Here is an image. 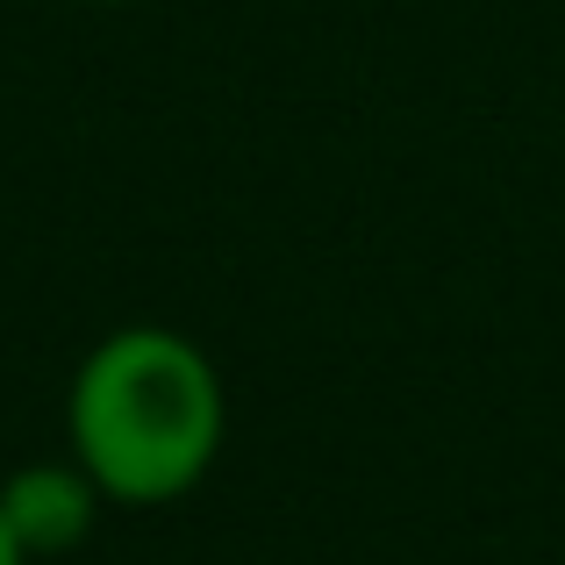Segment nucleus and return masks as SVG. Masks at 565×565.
I'll use <instances>...</instances> for the list:
<instances>
[{
    "label": "nucleus",
    "mask_w": 565,
    "mask_h": 565,
    "mask_svg": "<svg viewBox=\"0 0 565 565\" xmlns=\"http://www.w3.org/2000/svg\"><path fill=\"white\" fill-rule=\"evenodd\" d=\"M230 437V386L172 322L108 330L65 386V451L108 509H172L215 472Z\"/></svg>",
    "instance_id": "f257e3e1"
},
{
    "label": "nucleus",
    "mask_w": 565,
    "mask_h": 565,
    "mask_svg": "<svg viewBox=\"0 0 565 565\" xmlns=\"http://www.w3.org/2000/svg\"><path fill=\"white\" fill-rule=\"evenodd\" d=\"M100 509H108V494L86 480V466L72 451L65 458H29V466H14L8 480H0V515H8V530L22 537L29 558L79 552V544L94 537Z\"/></svg>",
    "instance_id": "f03ea898"
},
{
    "label": "nucleus",
    "mask_w": 565,
    "mask_h": 565,
    "mask_svg": "<svg viewBox=\"0 0 565 565\" xmlns=\"http://www.w3.org/2000/svg\"><path fill=\"white\" fill-rule=\"evenodd\" d=\"M0 565H36V558L22 552V537H14V530H8V515H0Z\"/></svg>",
    "instance_id": "7ed1b4c3"
},
{
    "label": "nucleus",
    "mask_w": 565,
    "mask_h": 565,
    "mask_svg": "<svg viewBox=\"0 0 565 565\" xmlns=\"http://www.w3.org/2000/svg\"><path fill=\"white\" fill-rule=\"evenodd\" d=\"M86 8H137V0H86Z\"/></svg>",
    "instance_id": "20e7f679"
}]
</instances>
